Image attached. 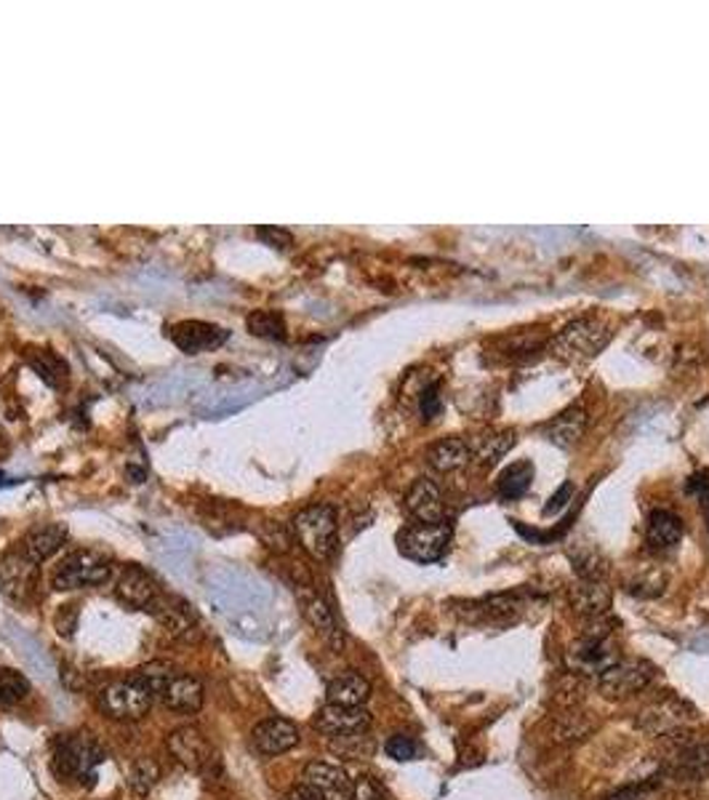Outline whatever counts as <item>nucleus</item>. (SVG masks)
Segmentation results:
<instances>
[{
	"label": "nucleus",
	"instance_id": "1",
	"mask_svg": "<svg viewBox=\"0 0 709 800\" xmlns=\"http://www.w3.org/2000/svg\"><path fill=\"white\" fill-rule=\"evenodd\" d=\"M291 528L301 550L315 558V561H328L336 552L339 523H336V510L331 504H310V508H304L294 517Z\"/></svg>",
	"mask_w": 709,
	"mask_h": 800
},
{
	"label": "nucleus",
	"instance_id": "2",
	"mask_svg": "<svg viewBox=\"0 0 709 800\" xmlns=\"http://www.w3.org/2000/svg\"><path fill=\"white\" fill-rule=\"evenodd\" d=\"M453 539V526L448 521L440 523H413L398 534L400 555L413 563H437L448 552Z\"/></svg>",
	"mask_w": 709,
	"mask_h": 800
},
{
	"label": "nucleus",
	"instance_id": "3",
	"mask_svg": "<svg viewBox=\"0 0 709 800\" xmlns=\"http://www.w3.org/2000/svg\"><path fill=\"white\" fill-rule=\"evenodd\" d=\"M611 339V332L602 326L600 321H593V317H582V321H573L558 337L552 339L549 350L552 355L563 358L569 363H584L589 358H595L602 347L608 345Z\"/></svg>",
	"mask_w": 709,
	"mask_h": 800
},
{
	"label": "nucleus",
	"instance_id": "4",
	"mask_svg": "<svg viewBox=\"0 0 709 800\" xmlns=\"http://www.w3.org/2000/svg\"><path fill=\"white\" fill-rule=\"evenodd\" d=\"M112 563L108 555L97 550H78L70 552L62 563H59L54 574V587L62 590H80V587H99L110 579Z\"/></svg>",
	"mask_w": 709,
	"mask_h": 800
},
{
	"label": "nucleus",
	"instance_id": "5",
	"mask_svg": "<svg viewBox=\"0 0 709 800\" xmlns=\"http://www.w3.org/2000/svg\"><path fill=\"white\" fill-rule=\"evenodd\" d=\"M152 693L137 680H115L97 693V704L112 721H141L152 710Z\"/></svg>",
	"mask_w": 709,
	"mask_h": 800
},
{
	"label": "nucleus",
	"instance_id": "6",
	"mask_svg": "<svg viewBox=\"0 0 709 800\" xmlns=\"http://www.w3.org/2000/svg\"><path fill=\"white\" fill-rule=\"evenodd\" d=\"M99 763H104V750L91 734H73L59 745L54 755V768L67 779H94Z\"/></svg>",
	"mask_w": 709,
	"mask_h": 800
},
{
	"label": "nucleus",
	"instance_id": "7",
	"mask_svg": "<svg viewBox=\"0 0 709 800\" xmlns=\"http://www.w3.org/2000/svg\"><path fill=\"white\" fill-rule=\"evenodd\" d=\"M691 721H696V710L688 702L677 697H664L640 710L637 728L648 737H664V734L681 732Z\"/></svg>",
	"mask_w": 709,
	"mask_h": 800
},
{
	"label": "nucleus",
	"instance_id": "8",
	"mask_svg": "<svg viewBox=\"0 0 709 800\" xmlns=\"http://www.w3.org/2000/svg\"><path fill=\"white\" fill-rule=\"evenodd\" d=\"M656 670L651 662L643 659H630V662H617L606 673L598 675V691L606 699H627L635 697L654 680Z\"/></svg>",
	"mask_w": 709,
	"mask_h": 800
},
{
	"label": "nucleus",
	"instance_id": "9",
	"mask_svg": "<svg viewBox=\"0 0 709 800\" xmlns=\"http://www.w3.org/2000/svg\"><path fill=\"white\" fill-rule=\"evenodd\" d=\"M165 745H169V752L174 755V761L179 766H185L187 772L203 774L216 761L214 747L206 739V734L195 726H182L176 732H171Z\"/></svg>",
	"mask_w": 709,
	"mask_h": 800
},
{
	"label": "nucleus",
	"instance_id": "10",
	"mask_svg": "<svg viewBox=\"0 0 709 800\" xmlns=\"http://www.w3.org/2000/svg\"><path fill=\"white\" fill-rule=\"evenodd\" d=\"M617 662H622V659H619L617 646L608 638H584L582 643L571 646L569 654H565V664H569L571 673L582 675V678L602 675Z\"/></svg>",
	"mask_w": 709,
	"mask_h": 800
},
{
	"label": "nucleus",
	"instance_id": "11",
	"mask_svg": "<svg viewBox=\"0 0 709 800\" xmlns=\"http://www.w3.org/2000/svg\"><path fill=\"white\" fill-rule=\"evenodd\" d=\"M150 614L161 622V627L171 635V638L185 640V643L198 640V635H200L198 614H195V609L187 603V600H182L176 596H163L161 592V598L152 603Z\"/></svg>",
	"mask_w": 709,
	"mask_h": 800
},
{
	"label": "nucleus",
	"instance_id": "12",
	"mask_svg": "<svg viewBox=\"0 0 709 800\" xmlns=\"http://www.w3.org/2000/svg\"><path fill=\"white\" fill-rule=\"evenodd\" d=\"M38 582V563H33L22 550L5 552L0 558V590L14 603H25Z\"/></svg>",
	"mask_w": 709,
	"mask_h": 800
},
{
	"label": "nucleus",
	"instance_id": "13",
	"mask_svg": "<svg viewBox=\"0 0 709 800\" xmlns=\"http://www.w3.org/2000/svg\"><path fill=\"white\" fill-rule=\"evenodd\" d=\"M301 782L310 785L321 800H352L354 796V782L347 776L345 768L328 761L307 763Z\"/></svg>",
	"mask_w": 709,
	"mask_h": 800
},
{
	"label": "nucleus",
	"instance_id": "14",
	"mask_svg": "<svg viewBox=\"0 0 709 800\" xmlns=\"http://www.w3.org/2000/svg\"><path fill=\"white\" fill-rule=\"evenodd\" d=\"M299 728L297 723L288 717H268L259 723L251 732V745L259 755H283V752L294 750L299 745Z\"/></svg>",
	"mask_w": 709,
	"mask_h": 800
},
{
	"label": "nucleus",
	"instance_id": "15",
	"mask_svg": "<svg viewBox=\"0 0 709 800\" xmlns=\"http://www.w3.org/2000/svg\"><path fill=\"white\" fill-rule=\"evenodd\" d=\"M115 596L121 603H126L128 609L150 611L152 603L161 598V587H158V582L152 579V574H147L145 568L126 566L115 582Z\"/></svg>",
	"mask_w": 709,
	"mask_h": 800
},
{
	"label": "nucleus",
	"instance_id": "16",
	"mask_svg": "<svg viewBox=\"0 0 709 800\" xmlns=\"http://www.w3.org/2000/svg\"><path fill=\"white\" fill-rule=\"evenodd\" d=\"M227 337L229 332L214 326V323L203 321H185L176 323V326L171 328V342L179 347L182 352H190V355L216 350L219 345L227 342Z\"/></svg>",
	"mask_w": 709,
	"mask_h": 800
},
{
	"label": "nucleus",
	"instance_id": "17",
	"mask_svg": "<svg viewBox=\"0 0 709 800\" xmlns=\"http://www.w3.org/2000/svg\"><path fill=\"white\" fill-rule=\"evenodd\" d=\"M315 728L326 737H345V734L369 732L371 713L365 708H339V704H326L318 710Z\"/></svg>",
	"mask_w": 709,
	"mask_h": 800
},
{
	"label": "nucleus",
	"instance_id": "18",
	"mask_svg": "<svg viewBox=\"0 0 709 800\" xmlns=\"http://www.w3.org/2000/svg\"><path fill=\"white\" fill-rule=\"evenodd\" d=\"M569 600L576 614L595 620V616H602L611 609V587L602 579H587V576H582V579H576L571 585Z\"/></svg>",
	"mask_w": 709,
	"mask_h": 800
},
{
	"label": "nucleus",
	"instance_id": "19",
	"mask_svg": "<svg viewBox=\"0 0 709 800\" xmlns=\"http://www.w3.org/2000/svg\"><path fill=\"white\" fill-rule=\"evenodd\" d=\"M406 510L416 517L419 523H440L446 521V504H443L440 486L430 478H419L411 486V491L406 493Z\"/></svg>",
	"mask_w": 709,
	"mask_h": 800
},
{
	"label": "nucleus",
	"instance_id": "20",
	"mask_svg": "<svg viewBox=\"0 0 709 800\" xmlns=\"http://www.w3.org/2000/svg\"><path fill=\"white\" fill-rule=\"evenodd\" d=\"M515 440H518L515 429H483V433L467 438V446H470L472 462L483 464V467H492V464L499 462V459L515 446Z\"/></svg>",
	"mask_w": 709,
	"mask_h": 800
},
{
	"label": "nucleus",
	"instance_id": "21",
	"mask_svg": "<svg viewBox=\"0 0 709 800\" xmlns=\"http://www.w3.org/2000/svg\"><path fill=\"white\" fill-rule=\"evenodd\" d=\"M203 699H206V688L200 684L195 675H176L171 680L169 688L163 691V702L165 708L174 710V713H185L192 715L203 708Z\"/></svg>",
	"mask_w": 709,
	"mask_h": 800
},
{
	"label": "nucleus",
	"instance_id": "22",
	"mask_svg": "<svg viewBox=\"0 0 709 800\" xmlns=\"http://www.w3.org/2000/svg\"><path fill=\"white\" fill-rule=\"evenodd\" d=\"M598 726H600L598 717H595L593 713H584V710L571 708L555 717L552 739L558 745H576V742H584V739L593 737V734L598 732Z\"/></svg>",
	"mask_w": 709,
	"mask_h": 800
},
{
	"label": "nucleus",
	"instance_id": "23",
	"mask_svg": "<svg viewBox=\"0 0 709 800\" xmlns=\"http://www.w3.org/2000/svg\"><path fill=\"white\" fill-rule=\"evenodd\" d=\"M64 539H67V532H64V526H59V523H46V526L33 528V532L27 534L20 550L25 552L29 561L38 563V566H40V563L49 561V558H54L57 552L62 550Z\"/></svg>",
	"mask_w": 709,
	"mask_h": 800
},
{
	"label": "nucleus",
	"instance_id": "24",
	"mask_svg": "<svg viewBox=\"0 0 709 800\" xmlns=\"http://www.w3.org/2000/svg\"><path fill=\"white\" fill-rule=\"evenodd\" d=\"M371 697V684L360 673H345L334 678L326 688L328 704L339 708H363Z\"/></svg>",
	"mask_w": 709,
	"mask_h": 800
},
{
	"label": "nucleus",
	"instance_id": "25",
	"mask_svg": "<svg viewBox=\"0 0 709 800\" xmlns=\"http://www.w3.org/2000/svg\"><path fill=\"white\" fill-rule=\"evenodd\" d=\"M301 605H304L307 622H310V625L323 635V640H326L331 649L341 651V646H345V635H341L339 622H336L334 611H331V605L326 603V600H323L321 596H310V598H304V603Z\"/></svg>",
	"mask_w": 709,
	"mask_h": 800
},
{
	"label": "nucleus",
	"instance_id": "26",
	"mask_svg": "<svg viewBox=\"0 0 709 800\" xmlns=\"http://www.w3.org/2000/svg\"><path fill=\"white\" fill-rule=\"evenodd\" d=\"M584 427H587V411L579 409V405H571V409H565L563 414L549 422L545 427V435L549 438V443L560 446V449H571L582 438Z\"/></svg>",
	"mask_w": 709,
	"mask_h": 800
},
{
	"label": "nucleus",
	"instance_id": "27",
	"mask_svg": "<svg viewBox=\"0 0 709 800\" xmlns=\"http://www.w3.org/2000/svg\"><path fill=\"white\" fill-rule=\"evenodd\" d=\"M681 776H691V779H701L709 774V739H688V742H677L675 761H672Z\"/></svg>",
	"mask_w": 709,
	"mask_h": 800
},
{
	"label": "nucleus",
	"instance_id": "28",
	"mask_svg": "<svg viewBox=\"0 0 709 800\" xmlns=\"http://www.w3.org/2000/svg\"><path fill=\"white\" fill-rule=\"evenodd\" d=\"M472 462L467 438H443L427 449V464L437 473H451Z\"/></svg>",
	"mask_w": 709,
	"mask_h": 800
},
{
	"label": "nucleus",
	"instance_id": "29",
	"mask_svg": "<svg viewBox=\"0 0 709 800\" xmlns=\"http://www.w3.org/2000/svg\"><path fill=\"white\" fill-rule=\"evenodd\" d=\"M683 537V523L681 517L670 510H654L651 517H648V532L646 539L654 550H670L681 542Z\"/></svg>",
	"mask_w": 709,
	"mask_h": 800
},
{
	"label": "nucleus",
	"instance_id": "30",
	"mask_svg": "<svg viewBox=\"0 0 709 800\" xmlns=\"http://www.w3.org/2000/svg\"><path fill=\"white\" fill-rule=\"evenodd\" d=\"M531 480H534V464L515 462L499 475V480H496V491H499L501 499L512 502V499L523 497V493L528 491Z\"/></svg>",
	"mask_w": 709,
	"mask_h": 800
},
{
	"label": "nucleus",
	"instance_id": "31",
	"mask_svg": "<svg viewBox=\"0 0 709 800\" xmlns=\"http://www.w3.org/2000/svg\"><path fill=\"white\" fill-rule=\"evenodd\" d=\"M328 750L334 755L347 758V761H365V758H371L376 752V742L369 737V732H358L345 734V737H331Z\"/></svg>",
	"mask_w": 709,
	"mask_h": 800
},
{
	"label": "nucleus",
	"instance_id": "32",
	"mask_svg": "<svg viewBox=\"0 0 709 800\" xmlns=\"http://www.w3.org/2000/svg\"><path fill=\"white\" fill-rule=\"evenodd\" d=\"M176 670L174 664L169 662H150V664H141V667L134 673V680L139 686H145L152 697H163V691L169 688L171 680L176 678Z\"/></svg>",
	"mask_w": 709,
	"mask_h": 800
},
{
	"label": "nucleus",
	"instance_id": "33",
	"mask_svg": "<svg viewBox=\"0 0 709 800\" xmlns=\"http://www.w3.org/2000/svg\"><path fill=\"white\" fill-rule=\"evenodd\" d=\"M246 326L253 337L262 339H286V323L273 310H257L246 317Z\"/></svg>",
	"mask_w": 709,
	"mask_h": 800
},
{
	"label": "nucleus",
	"instance_id": "34",
	"mask_svg": "<svg viewBox=\"0 0 709 800\" xmlns=\"http://www.w3.org/2000/svg\"><path fill=\"white\" fill-rule=\"evenodd\" d=\"M161 779V766H158L152 758H137L132 763V772H128V787H132L137 796H147L152 787Z\"/></svg>",
	"mask_w": 709,
	"mask_h": 800
},
{
	"label": "nucleus",
	"instance_id": "35",
	"mask_svg": "<svg viewBox=\"0 0 709 800\" xmlns=\"http://www.w3.org/2000/svg\"><path fill=\"white\" fill-rule=\"evenodd\" d=\"M29 693V680L11 667H0V704H16Z\"/></svg>",
	"mask_w": 709,
	"mask_h": 800
},
{
	"label": "nucleus",
	"instance_id": "36",
	"mask_svg": "<svg viewBox=\"0 0 709 800\" xmlns=\"http://www.w3.org/2000/svg\"><path fill=\"white\" fill-rule=\"evenodd\" d=\"M384 750H387V755L398 763L413 761V758H416V745H413L411 737H403V734H398V737H389V742Z\"/></svg>",
	"mask_w": 709,
	"mask_h": 800
},
{
	"label": "nucleus",
	"instance_id": "37",
	"mask_svg": "<svg viewBox=\"0 0 709 800\" xmlns=\"http://www.w3.org/2000/svg\"><path fill=\"white\" fill-rule=\"evenodd\" d=\"M257 238L264 240L268 246H273V249H288V246L294 243V235L281 227H259Z\"/></svg>",
	"mask_w": 709,
	"mask_h": 800
},
{
	"label": "nucleus",
	"instance_id": "38",
	"mask_svg": "<svg viewBox=\"0 0 709 800\" xmlns=\"http://www.w3.org/2000/svg\"><path fill=\"white\" fill-rule=\"evenodd\" d=\"M352 800H387L384 798L382 787L376 785L371 776H360V779H354V796Z\"/></svg>",
	"mask_w": 709,
	"mask_h": 800
},
{
	"label": "nucleus",
	"instance_id": "39",
	"mask_svg": "<svg viewBox=\"0 0 709 800\" xmlns=\"http://www.w3.org/2000/svg\"><path fill=\"white\" fill-rule=\"evenodd\" d=\"M75 625H78V609L75 605H62V611L57 616V633L70 638L75 633Z\"/></svg>",
	"mask_w": 709,
	"mask_h": 800
},
{
	"label": "nucleus",
	"instance_id": "40",
	"mask_svg": "<svg viewBox=\"0 0 709 800\" xmlns=\"http://www.w3.org/2000/svg\"><path fill=\"white\" fill-rule=\"evenodd\" d=\"M571 493H573V486H571V484H563V488H560V491L555 493L552 499H549V504L545 508V515H555V513H560V510H563L565 504L571 502Z\"/></svg>",
	"mask_w": 709,
	"mask_h": 800
},
{
	"label": "nucleus",
	"instance_id": "41",
	"mask_svg": "<svg viewBox=\"0 0 709 800\" xmlns=\"http://www.w3.org/2000/svg\"><path fill=\"white\" fill-rule=\"evenodd\" d=\"M440 411V396H437V387H427L422 396V414L424 420H433V416Z\"/></svg>",
	"mask_w": 709,
	"mask_h": 800
},
{
	"label": "nucleus",
	"instance_id": "42",
	"mask_svg": "<svg viewBox=\"0 0 709 800\" xmlns=\"http://www.w3.org/2000/svg\"><path fill=\"white\" fill-rule=\"evenodd\" d=\"M286 800H321V796H318V792L312 790L310 785H304V782H301V785L291 787V790L286 792Z\"/></svg>",
	"mask_w": 709,
	"mask_h": 800
},
{
	"label": "nucleus",
	"instance_id": "43",
	"mask_svg": "<svg viewBox=\"0 0 709 800\" xmlns=\"http://www.w3.org/2000/svg\"><path fill=\"white\" fill-rule=\"evenodd\" d=\"M608 800H643L640 796H635V792H619V796H611Z\"/></svg>",
	"mask_w": 709,
	"mask_h": 800
},
{
	"label": "nucleus",
	"instance_id": "44",
	"mask_svg": "<svg viewBox=\"0 0 709 800\" xmlns=\"http://www.w3.org/2000/svg\"><path fill=\"white\" fill-rule=\"evenodd\" d=\"M0 480H3V475H0Z\"/></svg>",
	"mask_w": 709,
	"mask_h": 800
}]
</instances>
